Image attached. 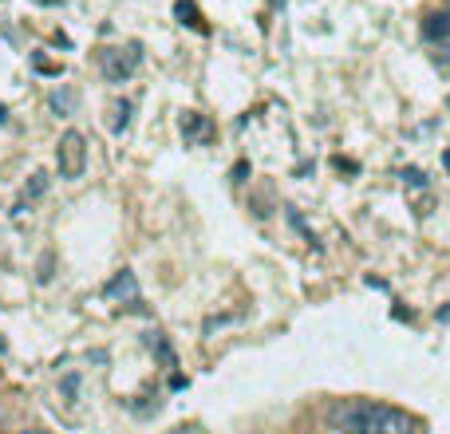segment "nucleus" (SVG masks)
Masks as SVG:
<instances>
[{
  "label": "nucleus",
  "instance_id": "1",
  "mask_svg": "<svg viewBox=\"0 0 450 434\" xmlns=\"http://www.w3.org/2000/svg\"><path fill=\"white\" fill-rule=\"evenodd\" d=\"M364 434H415V418L399 411V407H387V402H368V426Z\"/></svg>",
  "mask_w": 450,
  "mask_h": 434
},
{
  "label": "nucleus",
  "instance_id": "2",
  "mask_svg": "<svg viewBox=\"0 0 450 434\" xmlns=\"http://www.w3.org/2000/svg\"><path fill=\"white\" fill-rule=\"evenodd\" d=\"M56 162H60V174L64 178H80L83 166H87V138L80 130H67L60 146H56Z\"/></svg>",
  "mask_w": 450,
  "mask_h": 434
},
{
  "label": "nucleus",
  "instance_id": "3",
  "mask_svg": "<svg viewBox=\"0 0 450 434\" xmlns=\"http://www.w3.org/2000/svg\"><path fill=\"white\" fill-rule=\"evenodd\" d=\"M328 418H332V426L344 431V434H364V426H368V399L336 402V407L328 411Z\"/></svg>",
  "mask_w": 450,
  "mask_h": 434
},
{
  "label": "nucleus",
  "instance_id": "4",
  "mask_svg": "<svg viewBox=\"0 0 450 434\" xmlns=\"http://www.w3.org/2000/svg\"><path fill=\"white\" fill-rule=\"evenodd\" d=\"M99 67H103V75L111 83H123L139 67V48L130 44V48H103L99 51Z\"/></svg>",
  "mask_w": 450,
  "mask_h": 434
},
{
  "label": "nucleus",
  "instance_id": "5",
  "mask_svg": "<svg viewBox=\"0 0 450 434\" xmlns=\"http://www.w3.org/2000/svg\"><path fill=\"white\" fill-rule=\"evenodd\" d=\"M107 300H115V304H139V280H134V273L130 269H123V273H115L111 280H107Z\"/></svg>",
  "mask_w": 450,
  "mask_h": 434
},
{
  "label": "nucleus",
  "instance_id": "6",
  "mask_svg": "<svg viewBox=\"0 0 450 434\" xmlns=\"http://www.w3.org/2000/svg\"><path fill=\"white\" fill-rule=\"evenodd\" d=\"M423 40H431V44L450 40V16H447V12H434V16L423 20Z\"/></svg>",
  "mask_w": 450,
  "mask_h": 434
},
{
  "label": "nucleus",
  "instance_id": "7",
  "mask_svg": "<svg viewBox=\"0 0 450 434\" xmlns=\"http://www.w3.org/2000/svg\"><path fill=\"white\" fill-rule=\"evenodd\" d=\"M44 190H48V178H44V174H32V182H28V190H24V193H28V197H40Z\"/></svg>",
  "mask_w": 450,
  "mask_h": 434
},
{
  "label": "nucleus",
  "instance_id": "8",
  "mask_svg": "<svg viewBox=\"0 0 450 434\" xmlns=\"http://www.w3.org/2000/svg\"><path fill=\"white\" fill-rule=\"evenodd\" d=\"M115 114H119V119H115V130H127V123H130V103H119V107H115Z\"/></svg>",
  "mask_w": 450,
  "mask_h": 434
},
{
  "label": "nucleus",
  "instance_id": "9",
  "mask_svg": "<svg viewBox=\"0 0 450 434\" xmlns=\"http://www.w3.org/2000/svg\"><path fill=\"white\" fill-rule=\"evenodd\" d=\"M182 130H186V134H206V123H202L198 114H190V119L182 123Z\"/></svg>",
  "mask_w": 450,
  "mask_h": 434
},
{
  "label": "nucleus",
  "instance_id": "10",
  "mask_svg": "<svg viewBox=\"0 0 450 434\" xmlns=\"http://www.w3.org/2000/svg\"><path fill=\"white\" fill-rule=\"evenodd\" d=\"M403 178H407L411 186H423V190H427V174H418V170H403Z\"/></svg>",
  "mask_w": 450,
  "mask_h": 434
},
{
  "label": "nucleus",
  "instance_id": "11",
  "mask_svg": "<svg viewBox=\"0 0 450 434\" xmlns=\"http://www.w3.org/2000/svg\"><path fill=\"white\" fill-rule=\"evenodd\" d=\"M36 71H44V75H60V67L48 64V60H36Z\"/></svg>",
  "mask_w": 450,
  "mask_h": 434
},
{
  "label": "nucleus",
  "instance_id": "12",
  "mask_svg": "<svg viewBox=\"0 0 450 434\" xmlns=\"http://www.w3.org/2000/svg\"><path fill=\"white\" fill-rule=\"evenodd\" d=\"M434 316H438V324H450V304H442L438 312H434Z\"/></svg>",
  "mask_w": 450,
  "mask_h": 434
},
{
  "label": "nucleus",
  "instance_id": "13",
  "mask_svg": "<svg viewBox=\"0 0 450 434\" xmlns=\"http://www.w3.org/2000/svg\"><path fill=\"white\" fill-rule=\"evenodd\" d=\"M170 434H202V426H174Z\"/></svg>",
  "mask_w": 450,
  "mask_h": 434
},
{
  "label": "nucleus",
  "instance_id": "14",
  "mask_svg": "<svg viewBox=\"0 0 450 434\" xmlns=\"http://www.w3.org/2000/svg\"><path fill=\"white\" fill-rule=\"evenodd\" d=\"M438 64H442V67H450V48H442V56H438Z\"/></svg>",
  "mask_w": 450,
  "mask_h": 434
},
{
  "label": "nucleus",
  "instance_id": "15",
  "mask_svg": "<svg viewBox=\"0 0 450 434\" xmlns=\"http://www.w3.org/2000/svg\"><path fill=\"white\" fill-rule=\"evenodd\" d=\"M20 434H48V431H40V426H28V431H20Z\"/></svg>",
  "mask_w": 450,
  "mask_h": 434
},
{
  "label": "nucleus",
  "instance_id": "16",
  "mask_svg": "<svg viewBox=\"0 0 450 434\" xmlns=\"http://www.w3.org/2000/svg\"><path fill=\"white\" fill-rule=\"evenodd\" d=\"M442 166H447V170H450V150H447V154H442Z\"/></svg>",
  "mask_w": 450,
  "mask_h": 434
},
{
  "label": "nucleus",
  "instance_id": "17",
  "mask_svg": "<svg viewBox=\"0 0 450 434\" xmlns=\"http://www.w3.org/2000/svg\"><path fill=\"white\" fill-rule=\"evenodd\" d=\"M0 352H8V343H4V336H0Z\"/></svg>",
  "mask_w": 450,
  "mask_h": 434
}]
</instances>
